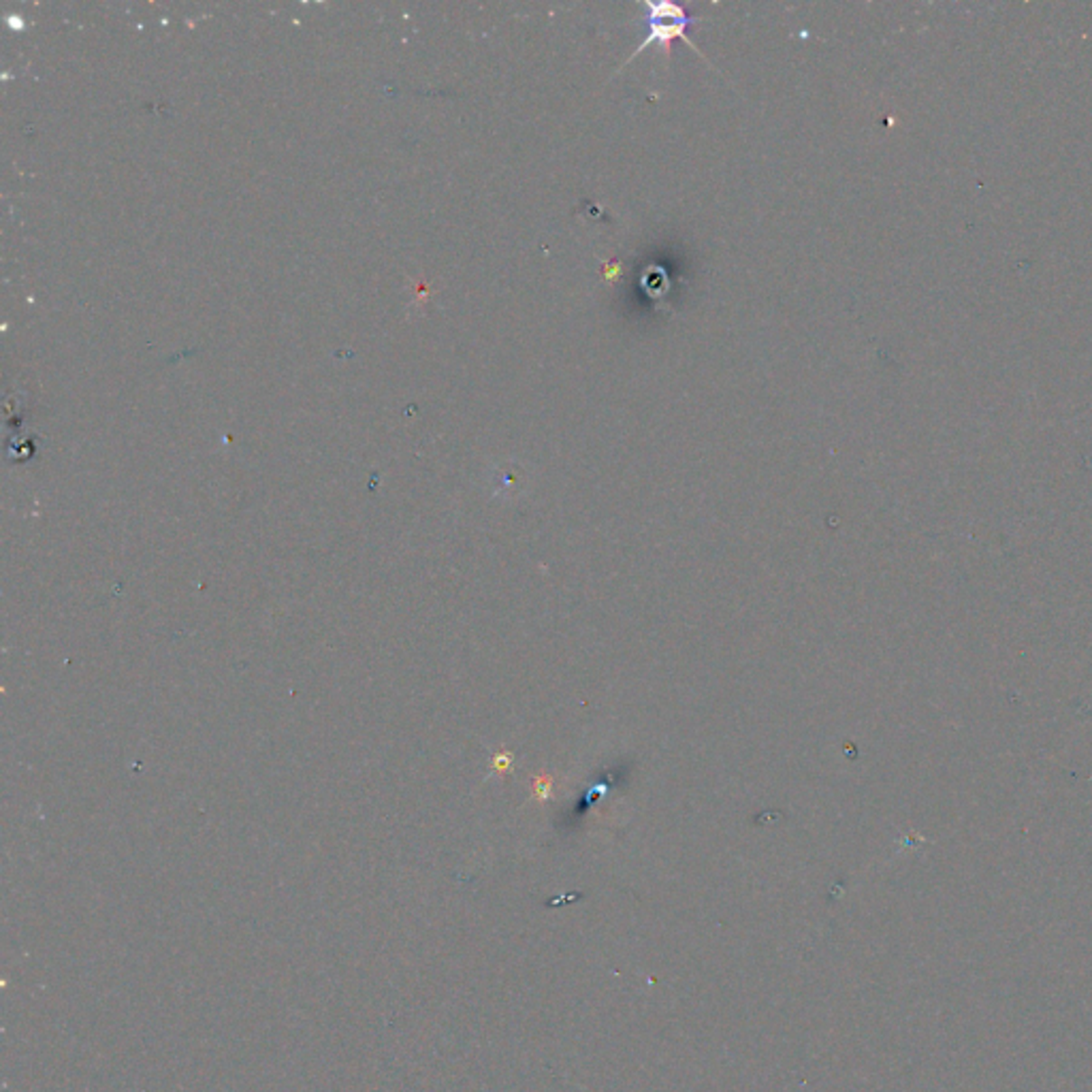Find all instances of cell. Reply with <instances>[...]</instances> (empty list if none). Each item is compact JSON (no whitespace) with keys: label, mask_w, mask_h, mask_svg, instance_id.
<instances>
[{"label":"cell","mask_w":1092,"mask_h":1092,"mask_svg":"<svg viewBox=\"0 0 1092 1092\" xmlns=\"http://www.w3.org/2000/svg\"><path fill=\"white\" fill-rule=\"evenodd\" d=\"M645 9L649 11V15H647L649 33H647L645 41H642V43L639 47H636L634 54H631L623 64L631 62L636 56L640 54V51H645L649 45H655V43L662 47L664 54L668 56L670 54V43L675 39H683L685 43L694 47L695 54L702 56L700 47L695 45L694 41L687 37V34H685V33H687V28L692 26V23H695V20H694V17H689L687 14H685L683 7H678V5H675V3H645Z\"/></svg>","instance_id":"6da1fadb"},{"label":"cell","mask_w":1092,"mask_h":1092,"mask_svg":"<svg viewBox=\"0 0 1092 1092\" xmlns=\"http://www.w3.org/2000/svg\"><path fill=\"white\" fill-rule=\"evenodd\" d=\"M606 280H617L621 275V265H606Z\"/></svg>","instance_id":"7a4b0ae2"}]
</instances>
